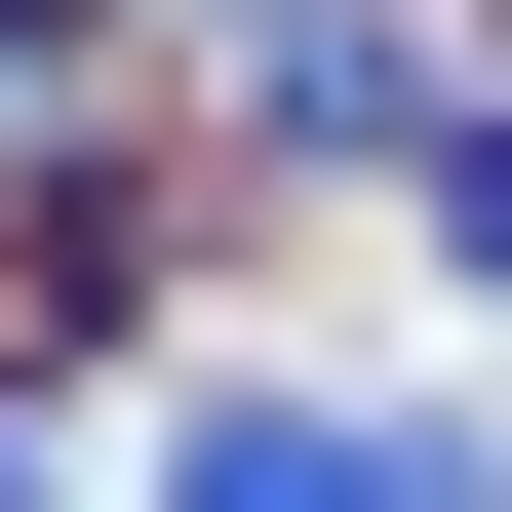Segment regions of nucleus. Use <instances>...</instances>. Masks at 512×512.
Listing matches in <instances>:
<instances>
[{"instance_id": "f03ea898", "label": "nucleus", "mask_w": 512, "mask_h": 512, "mask_svg": "<svg viewBox=\"0 0 512 512\" xmlns=\"http://www.w3.org/2000/svg\"><path fill=\"white\" fill-rule=\"evenodd\" d=\"M237 119H276V158H394V197H434L473 40H434V0H237Z\"/></svg>"}, {"instance_id": "7ed1b4c3", "label": "nucleus", "mask_w": 512, "mask_h": 512, "mask_svg": "<svg viewBox=\"0 0 512 512\" xmlns=\"http://www.w3.org/2000/svg\"><path fill=\"white\" fill-rule=\"evenodd\" d=\"M434 276H473V316H512V119H434Z\"/></svg>"}, {"instance_id": "39448f33", "label": "nucleus", "mask_w": 512, "mask_h": 512, "mask_svg": "<svg viewBox=\"0 0 512 512\" xmlns=\"http://www.w3.org/2000/svg\"><path fill=\"white\" fill-rule=\"evenodd\" d=\"M0 512H79V473H40V394H0Z\"/></svg>"}, {"instance_id": "f257e3e1", "label": "nucleus", "mask_w": 512, "mask_h": 512, "mask_svg": "<svg viewBox=\"0 0 512 512\" xmlns=\"http://www.w3.org/2000/svg\"><path fill=\"white\" fill-rule=\"evenodd\" d=\"M158 512H512V473L434 434V394H197V434H158Z\"/></svg>"}, {"instance_id": "20e7f679", "label": "nucleus", "mask_w": 512, "mask_h": 512, "mask_svg": "<svg viewBox=\"0 0 512 512\" xmlns=\"http://www.w3.org/2000/svg\"><path fill=\"white\" fill-rule=\"evenodd\" d=\"M40 79H79V40H40V0H0V158H40Z\"/></svg>"}]
</instances>
